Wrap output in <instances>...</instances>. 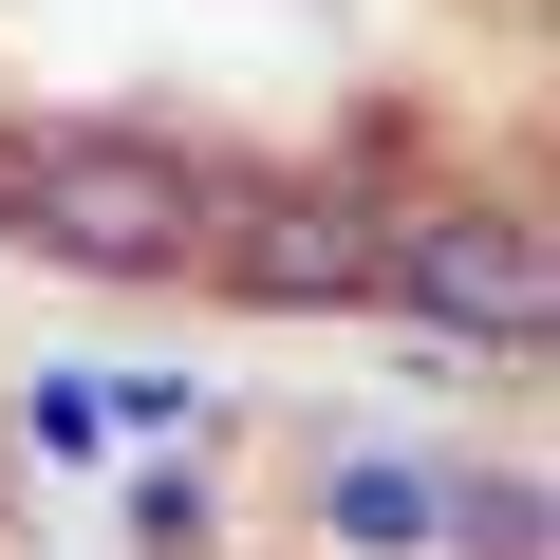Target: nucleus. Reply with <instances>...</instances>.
<instances>
[{
    "label": "nucleus",
    "instance_id": "obj_1",
    "mask_svg": "<svg viewBox=\"0 0 560 560\" xmlns=\"http://www.w3.org/2000/svg\"><path fill=\"white\" fill-rule=\"evenodd\" d=\"M206 523H224V504H206L187 467H168V486H131V541H150V560H206Z\"/></svg>",
    "mask_w": 560,
    "mask_h": 560
}]
</instances>
